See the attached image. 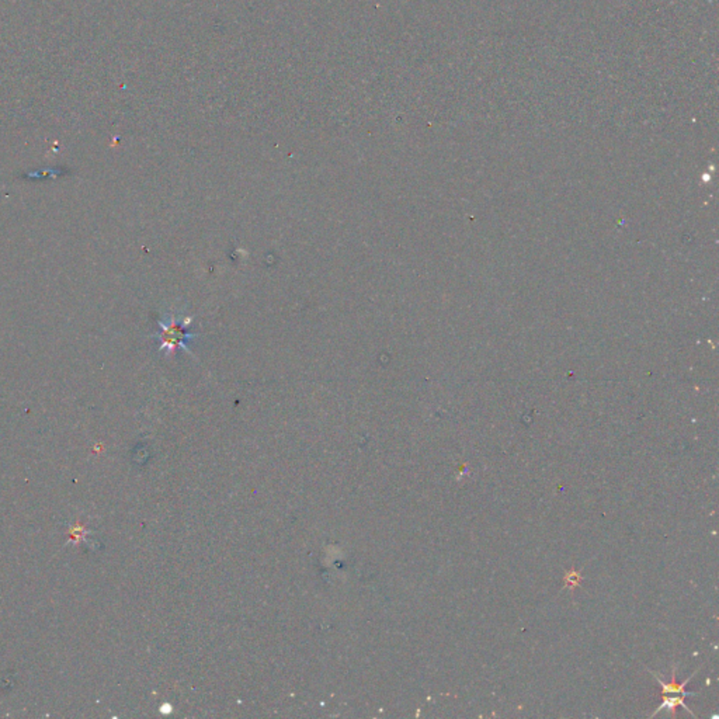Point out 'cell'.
Instances as JSON below:
<instances>
[{
  "label": "cell",
  "instance_id": "2",
  "mask_svg": "<svg viewBox=\"0 0 719 719\" xmlns=\"http://www.w3.org/2000/svg\"><path fill=\"white\" fill-rule=\"evenodd\" d=\"M650 673H652V676L657 680V683L660 684V687H662V692H663V694H666V695H667V694H681V695H684V697H690V695H694V694H695L694 691H687V690H685V685H687V684H688V681L691 680L692 674H691L687 680H684L681 684H677V683H676V676H674V669H673V676H671V681H670V683L663 681V680H662L656 673H653V671H650Z\"/></svg>",
  "mask_w": 719,
  "mask_h": 719
},
{
  "label": "cell",
  "instance_id": "1",
  "mask_svg": "<svg viewBox=\"0 0 719 719\" xmlns=\"http://www.w3.org/2000/svg\"><path fill=\"white\" fill-rule=\"evenodd\" d=\"M189 319H178L176 316H169L163 322L160 320V332L156 336L160 343V350L167 353H173L180 347L187 350V344L196 337V334L189 330Z\"/></svg>",
  "mask_w": 719,
  "mask_h": 719
},
{
  "label": "cell",
  "instance_id": "3",
  "mask_svg": "<svg viewBox=\"0 0 719 719\" xmlns=\"http://www.w3.org/2000/svg\"><path fill=\"white\" fill-rule=\"evenodd\" d=\"M677 706H681L683 709H685L687 712H690L692 716H695V715H694V712L687 706V704H685V697H684V695H681V694H674V697H664L663 702L659 705V708H657L652 715H656V713H657V712H660V711H670L671 713H674Z\"/></svg>",
  "mask_w": 719,
  "mask_h": 719
}]
</instances>
